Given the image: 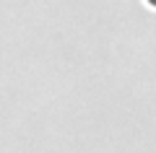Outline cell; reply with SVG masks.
Segmentation results:
<instances>
[{
    "label": "cell",
    "mask_w": 156,
    "mask_h": 153,
    "mask_svg": "<svg viewBox=\"0 0 156 153\" xmlns=\"http://www.w3.org/2000/svg\"><path fill=\"white\" fill-rule=\"evenodd\" d=\"M148 3H151V5H156V0H148Z\"/></svg>",
    "instance_id": "1"
}]
</instances>
